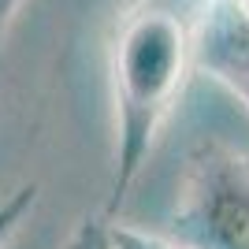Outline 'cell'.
<instances>
[{"label":"cell","mask_w":249,"mask_h":249,"mask_svg":"<svg viewBox=\"0 0 249 249\" xmlns=\"http://www.w3.org/2000/svg\"><path fill=\"white\" fill-rule=\"evenodd\" d=\"M19 8H22V0H0V52H4V37H8Z\"/></svg>","instance_id":"cell-7"},{"label":"cell","mask_w":249,"mask_h":249,"mask_svg":"<svg viewBox=\"0 0 249 249\" xmlns=\"http://www.w3.org/2000/svg\"><path fill=\"white\" fill-rule=\"evenodd\" d=\"M63 249H112L108 246V219L104 216H82L71 227Z\"/></svg>","instance_id":"cell-6"},{"label":"cell","mask_w":249,"mask_h":249,"mask_svg":"<svg viewBox=\"0 0 249 249\" xmlns=\"http://www.w3.org/2000/svg\"><path fill=\"white\" fill-rule=\"evenodd\" d=\"M37 197H41V186L37 182H22L8 194V197H0V249H8L11 238L26 227V219L34 216V208H37Z\"/></svg>","instance_id":"cell-4"},{"label":"cell","mask_w":249,"mask_h":249,"mask_svg":"<svg viewBox=\"0 0 249 249\" xmlns=\"http://www.w3.org/2000/svg\"><path fill=\"white\" fill-rule=\"evenodd\" d=\"M108 246L112 249H182L175 238L145 231V227H134V223H123V219H108Z\"/></svg>","instance_id":"cell-5"},{"label":"cell","mask_w":249,"mask_h":249,"mask_svg":"<svg viewBox=\"0 0 249 249\" xmlns=\"http://www.w3.org/2000/svg\"><path fill=\"white\" fill-rule=\"evenodd\" d=\"M194 67L227 86L249 112V0H197Z\"/></svg>","instance_id":"cell-3"},{"label":"cell","mask_w":249,"mask_h":249,"mask_svg":"<svg viewBox=\"0 0 249 249\" xmlns=\"http://www.w3.org/2000/svg\"><path fill=\"white\" fill-rule=\"evenodd\" d=\"M197 8V0H194ZM194 8L175 0H138L112 37V182L101 216L115 219L119 205L142 178L160 126L175 108L186 71L194 67Z\"/></svg>","instance_id":"cell-1"},{"label":"cell","mask_w":249,"mask_h":249,"mask_svg":"<svg viewBox=\"0 0 249 249\" xmlns=\"http://www.w3.org/2000/svg\"><path fill=\"white\" fill-rule=\"evenodd\" d=\"M167 238L182 249H249V149L219 138L190 149Z\"/></svg>","instance_id":"cell-2"}]
</instances>
